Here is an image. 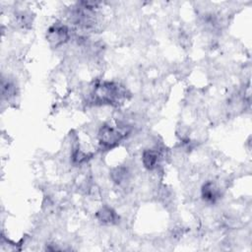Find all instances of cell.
I'll return each instance as SVG.
<instances>
[{
    "mask_svg": "<svg viewBox=\"0 0 252 252\" xmlns=\"http://www.w3.org/2000/svg\"><path fill=\"white\" fill-rule=\"evenodd\" d=\"M96 218L97 220L106 224H111L116 222L117 220V215L116 213L109 207H102L97 213H96Z\"/></svg>",
    "mask_w": 252,
    "mask_h": 252,
    "instance_id": "obj_6",
    "label": "cell"
},
{
    "mask_svg": "<svg viewBox=\"0 0 252 252\" xmlns=\"http://www.w3.org/2000/svg\"><path fill=\"white\" fill-rule=\"evenodd\" d=\"M159 159H160L159 153L154 149H149L143 152L142 161L144 166L149 170H153L157 168L159 163Z\"/></svg>",
    "mask_w": 252,
    "mask_h": 252,
    "instance_id": "obj_5",
    "label": "cell"
},
{
    "mask_svg": "<svg viewBox=\"0 0 252 252\" xmlns=\"http://www.w3.org/2000/svg\"><path fill=\"white\" fill-rule=\"evenodd\" d=\"M127 98V91L119 84L109 81L97 83L91 93V99L94 104L119 105Z\"/></svg>",
    "mask_w": 252,
    "mask_h": 252,
    "instance_id": "obj_1",
    "label": "cell"
},
{
    "mask_svg": "<svg viewBox=\"0 0 252 252\" xmlns=\"http://www.w3.org/2000/svg\"><path fill=\"white\" fill-rule=\"evenodd\" d=\"M70 37L71 32L69 28L66 25L62 24H55L51 26L46 33V38L48 42L54 47L64 44L70 39Z\"/></svg>",
    "mask_w": 252,
    "mask_h": 252,
    "instance_id": "obj_3",
    "label": "cell"
},
{
    "mask_svg": "<svg viewBox=\"0 0 252 252\" xmlns=\"http://www.w3.org/2000/svg\"><path fill=\"white\" fill-rule=\"evenodd\" d=\"M202 197L208 203H216L220 197V187L213 181L206 182L202 187Z\"/></svg>",
    "mask_w": 252,
    "mask_h": 252,
    "instance_id": "obj_4",
    "label": "cell"
},
{
    "mask_svg": "<svg viewBox=\"0 0 252 252\" xmlns=\"http://www.w3.org/2000/svg\"><path fill=\"white\" fill-rule=\"evenodd\" d=\"M124 137L125 132L107 124L102 125L98 131V143L103 150H111L117 147Z\"/></svg>",
    "mask_w": 252,
    "mask_h": 252,
    "instance_id": "obj_2",
    "label": "cell"
}]
</instances>
